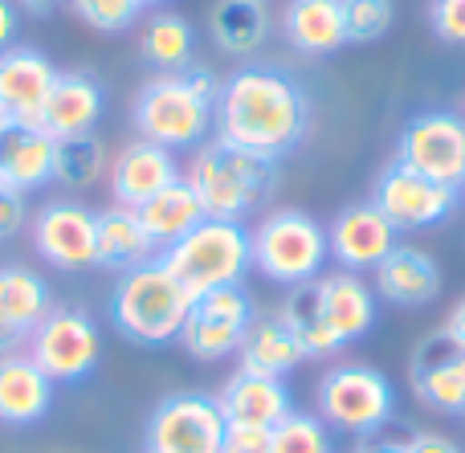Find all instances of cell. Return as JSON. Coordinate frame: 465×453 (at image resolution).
Returning <instances> with one entry per match:
<instances>
[{
	"label": "cell",
	"instance_id": "obj_10",
	"mask_svg": "<svg viewBox=\"0 0 465 453\" xmlns=\"http://www.w3.org/2000/svg\"><path fill=\"white\" fill-rule=\"evenodd\" d=\"M396 163L437 180L445 188H465V119L458 111H420L401 127Z\"/></svg>",
	"mask_w": 465,
	"mask_h": 453
},
{
	"label": "cell",
	"instance_id": "obj_17",
	"mask_svg": "<svg viewBox=\"0 0 465 453\" xmlns=\"http://www.w3.org/2000/svg\"><path fill=\"white\" fill-rule=\"evenodd\" d=\"M54 310V291L29 266H0V356L29 348L37 323Z\"/></svg>",
	"mask_w": 465,
	"mask_h": 453
},
{
	"label": "cell",
	"instance_id": "obj_29",
	"mask_svg": "<svg viewBox=\"0 0 465 453\" xmlns=\"http://www.w3.org/2000/svg\"><path fill=\"white\" fill-rule=\"evenodd\" d=\"M209 33L221 54L253 57L270 41V13L257 0H217L209 13Z\"/></svg>",
	"mask_w": 465,
	"mask_h": 453
},
{
	"label": "cell",
	"instance_id": "obj_5",
	"mask_svg": "<svg viewBox=\"0 0 465 453\" xmlns=\"http://www.w3.org/2000/svg\"><path fill=\"white\" fill-rule=\"evenodd\" d=\"M139 139L168 147V152H196L209 143V131L217 127V106L188 82V74H155L143 82L131 106Z\"/></svg>",
	"mask_w": 465,
	"mask_h": 453
},
{
	"label": "cell",
	"instance_id": "obj_33",
	"mask_svg": "<svg viewBox=\"0 0 465 453\" xmlns=\"http://www.w3.org/2000/svg\"><path fill=\"white\" fill-rule=\"evenodd\" d=\"M270 449L273 453H335L331 446V425L314 413H290L270 429Z\"/></svg>",
	"mask_w": 465,
	"mask_h": 453
},
{
	"label": "cell",
	"instance_id": "obj_16",
	"mask_svg": "<svg viewBox=\"0 0 465 453\" xmlns=\"http://www.w3.org/2000/svg\"><path fill=\"white\" fill-rule=\"evenodd\" d=\"M57 82V65L33 45H8L0 54V114L8 123L41 127L45 98Z\"/></svg>",
	"mask_w": 465,
	"mask_h": 453
},
{
	"label": "cell",
	"instance_id": "obj_18",
	"mask_svg": "<svg viewBox=\"0 0 465 453\" xmlns=\"http://www.w3.org/2000/svg\"><path fill=\"white\" fill-rule=\"evenodd\" d=\"M311 286H314V302H319L327 327L335 331L339 348H351V343H360L363 335L376 327L380 299H376V291L363 282V274L335 270V274L314 278Z\"/></svg>",
	"mask_w": 465,
	"mask_h": 453
},
{
	"label": "cell",
	"instance_id": "obj_1",
	"mask_svg": "<svg viewBox=\"0 0 465 453\" xmlns=\"http://www.w3.org/2000/svg\"><path fill=\"white\" fill-rule=\"evenodd\" d=\"M306 127H311V98L282 65L249 62L221 82L217 139L282 163V155H290L306 139Z\"/></svg>",
	"mask_w": 465,
	"mask_h": 453
},
{
	"label": "cell",
	"instance_id": "obj_40",
	"mask_svg": "<svg viewBox=\"0 0 465 453\" xmlns=\"http://www.w3.org/2000/svg\"><path fill=\"white\" fill-rule=\"evenodd\" d=\"M16 29H21V8H16L13 0H0V54L13 45Z\"/></svg>",
	"mask_w": 465,
	"mask_h": 453
},
{
	"label": "cell",
	"instance_id": "obj_42",
	"mask_svg": "<svg viewBox=\"0 0 465 453\" xmlns=\"http://www.w3.org/2000/svg\"><path fill=\"white\" fill-rule=\"evenodd\" d=\"M441 331L450 335L453 343H461V348H465V299H458V302H453V310H450V315H445Z\"/></svg>",
	"mask_w": 465,
	"mask_h": 453
},
{
	"label": "cell",
	"instance_id": "obj_9",
	"mask_svg": "<svg viewBox=\"0 0 465 453\" xmlns=\"http://www.w3.org/2000/svg\"><path fill=\"white\" fill-rule=\"evenodd\" d=\"M229 421L209 392H168L143 425L147 453H221Z\"/></svg>",
	"mask_w": 465,
	"mask_h": 453
},
{
	"label": "cell",
	"instance_id": "obj_37",
	"mask_svg": "<svg viewBox=\"0 0 465 453\" xmlns=\"http://www.w3.org/2000/svg\"><path fill=\"white\" fill-rule=\"evenodd\" d=\"M25 225H29V201H25V192L0 184V241H13Z\"/></svg>",
	"mask_w": 465,
	"mask_h": 453
},
{
	"label": "cell",
	"instance_id": "obj_45",
	"mask_svg": "<svg viewBox=\"0 0 465 453\" xmlns=\"http://www.w3.org/2000/svg\"><path fill=\"white\" fill-rule=\"evenodd\" d=\"M5 123H8V119H5V114H0V127H5Z\"/></svg>",
	"mask_w": 465,
	"mask_h": 453
},
{
	"label": "cell",
	"instance_id": "obj_22",
	"mask_svg": "<svg viewBox=\"0 0 465 453\" xmlns=\"http://www.w3.org/2000/svg\"><path fill=\"white\" fill-rule=\"evenodd\" d=\"M376 299H384L388 307L401 310H420L441 294V266L437 258H429L417 245H396L376 270Z\"/></svg>",
	"mask_w": 465,
	"mask_h": 453
},
{
	"label": "cell",
	"instance_id": "obj_46",
	"mask_svg": "<svg viewBox=\"0 0 465 453\" xmlns=\"http://www.w3.org/2000/svg\"><path fill=\"white\" fill-rule=\"evenodd\" d=\"M257 5H265V0H257Z\"/></svg>",
	"mask_w": 465,
	"mask_h": 453
},
{
	"label": "cell",
	"instance_id": "obj_13",
	"mask_svg": "<svg viewBox=\"0 0 465 453\" xmlns=\"http://www.w3.org/2000/svg\"><path fill=\"white\" fill-rule=\"evenodd\" d=\"M409 384L425 409L441 417H465V348L437 327L412 348Z\"/></svg>",
	"mask_w": 465,
	"mask_h": 453
},
{
	"label": "cell",
	"instance_id": "obj_23",
	"mask_svg": "<svg viewBox=\"0 0 465 453\" xmlns=\"http://www.w3.org/2000/svg\"><path fill=\"white\" fill-rule=\"evenodd\" d=\"M57 139L45 127L29 123H5L0 127V184L16 192H37L54 180Z\"/></svg>",
	"mask_w": 465,
	"mask_h": 453
},
{
	"label": "cell",
	"instance_id": "obj_35",
	"mask_svg": "<svg viewBox=\"0 0 465 453\" xmlns=\"http://www.w3.org/2000/svg\"><path fill=\"white\" fill-rule=\"evenodd\" d=\"M70 8H74V16H78L82 25H90L94 33H123L143 13L135 0H70Z\"/></svg>",
	"mask_w": 465,
	"mask_h": 453
},
{
	"label": "cell",
	"instance_id": "obj_44",
	"mask_svg": "<svg viewBox=\"0 0 465 453\" xmlns=\"http://www.w3.org/2000/svg\"><path fill=\"white\" fill-rule=\"evenodd\" d=\"M139 8H155V5H168V0H135Z\"/></svg>",
	"mask_w": 465,
	"mask_h": 453
},
{
	"label": "cell",
	"instance_id": "obj_47",
	"mask_svg": "<svg viewBox=\"0 0 465 453\" xmlns=\"http://www.w3.org/2000/svg\"><path fill=\"white\" fill-rule=\"evenodd\" d=\"M461 192H465V188H461Z\"/></svg>",
	"mask_w": 465,
	"mask_h": 453
},
{
	"label": "cell",
	"instance_id": "obj_11",
	"mask_svg": "<svg viewBox=\"0 0 465 453\" xmlns=\"http://www.w3.org/2000/svg\"><path fill=\"white\" fill-rule=\"evenodd\" d=\"M253 319H257V302L245 286H221V291L196 294L193 310L184 319V331H180V343H184V351L193 359L217 364L225 356H237Z\"/></svg>",
	"mask_w": 465,
	"mask_h": 453
},
{
	"label": "cell",
	"instance_id": "obj_31",
	"mask_svg": "<svg viewBox=\"0 0 465 453\" xmlns=\"http://www.w3.org/2000/svg\"><path fill=\"white\" fill-rule=\"evenodd\" d=\"M111 172V155H106L103 139L90 131V135H70V139H57V152H54V180L70 192H86L94 188L98 180Z\"/></svg>",
	"mask_w": 465,
	"mask_h": 453
},
{
	"label": "cell",
	"instance_id": "obj_43",
	"mask_svg": "<svg viewBox=\"0 0 465 453\" xmlns=\"http://www.w3.org/2000/svg\"><path fill=\"white\" fill-rule=\"evenodd\" d=\"M16 5H21L25 13H33V16H49V13H57L62 5H70V0H16Z\"/></svg>",
	"mask_w": 465,
	"mask_h": 453
},
{
	"label": "cell",
	"instance_id": "obj_3",
	"mask_svg": "<svg viewBox=\"0 0 465 453\" xmlns=\"http://www.w3.org/2000/svg\"><path fill=\"white\" fill-rule=\"evenodd\" d=\"M188 310H193V294L160 258L119 274L111 302H106L114 331L139 348H163V343L180 340Z\"/></svg>",
	"mask_w": 465,
	"mask_h": 453
},
{
	"label": "cell",
	"instance_id": "obj_39",
	"mask_svg": "<svg viewBox=\"0 0 465 453\" xmlns=\"http://www.w3.org/2000/svg\"><path fill=\"white\" fill-rule=\"evenodd\" d=\"M409 453H461V446L445 433H412L409 438Z\"/></svg>",
	"mask_w": 465,
	"mask_h": 453
},
{
	"label": "cell",
	"instance_id": "obj_6",
	"mask_svg": "<svg viewBox=\"0 0 465 453\" xmlns=\"http://www.w3.org/2000/svg\"><path fill=\"white\" fill-rule=\"evenodd\" d=\"M331 261L327 225L302 209H278L253 229V270L273 286H306L322 278Z\"/></svg>",
	"mask_w": 465,
	"mask_h": 453
},
{
	"label": "cell",
	"instance_id": "obj_27",
	"mask_svg": "<svg viewBox=\"0 0 465 453\" xmlns=\"http://www.w3.org/2000/svg\"><path fill=\"white\" fill-rule=\"evenodd\" d=\"M237 359L245 372H262V376L286 380L306 359V351H302V343L294 340V331L282 323V315L273 310V315L253 319V327L245 331V340H241V348H237Z\"/></svg>",
	"mask_w": 465,
	"mask_h": 453
},
{
	"label": "cell",
	"instance_id": "obj_14",
	"mask_svg": "<svg viewBox=\"0 0 465 453\" xmlns=\"http://www.w3.org/2000/svg\"><path fill=\"white\" fill-rule=\"evenodd\" d=\"M33 250L65 274L94 266V209L82 201H49L33 217Z\"/></svg>",
	"mask_w": 465,
	"mask_h": 453
},
{
	"label": "cell",
	"instance_id": "obj_7",
	"mask_svg": "<svg viewBox=\"0 0 465 453\" xmlns=\"http://www.w3.org/2000/svg\"><path fill=\"white\" fill-rule=\"evenodd\" d=\"M319 417L360 441L376 438L396 417V389L371 364H335L319 380Z\"/></svg>",
	"mask_w": 465,
	"mask_h": 453
},
{
	"label": "cell",
	"instance_id": "obj_41",
	"mask_svg": "<svg viewBox=\"0 0 465 453\" xmlns=\"http://www.w3.org/2000/svg\"><path fill=\"white\" fill-rule=\"evenodd\" d=\"M355 453H409V438H363Z\"/></svg>",
	"mask_w": 465,
	"mask_h": 453
},
{
	"label": "cell",
	"instance_id": "obj_20",
	"mask_svg": "<svg viewBox=\"0 0 465 453\" xmlns=\"http://www.w3.org/2000/svg\"><path fill=\"white\" fill-rule=\"evenodd\" d=\"M221 413L229 425L237 429H273L278 421H286L294 413V397H290V384L278 376H262V372H237L225 380L221 389Z\"/></svg>",
	"mask_w": 465,
	"mask_h": 453
},
{
	"label": "cell",
	"instance_id": "obj_21",
	"mask_svg": "<svg viewBox=\"0 0 465 453\" xmlns=\"http://www.w3.org/2000/svg\"><path fill=\"white\" fill-rule=\"evenodd\" d=\"M106 111V90L90 70H57V82L45 98L41 111V127L54 139L90 135L103 123Z\"/></svg>",
	"mask_w": 465,
	"mask_h": 453
},
{
	"label": "cell",
	"instance_id": "obj_26",
	"mask_svg": "<svg viewBox=\"0 0 465 453\" xmlns=\"http://www.w3.org/2000/svg\"><path fill=\"white\" fill-rule=\"evenodd\" d=\"M282 33L306 57H327L347 45L339 0H286V8H282Z\"/></svg>",
	"mask_w": 465,
	"mask_h": 453
},
{
	"label": "cell",
	"instance_id": "obj_32",
	"mask_svg": "<svg viewBox=\"0 0 465 453\" xmlns=\"http://www.w3.org/2000/svg\"><path fill=\"white\" fill-rule=\"evenodd\" d=\"M278 315H282V323L294 331V340L302 343V351H306V359H322V356H339V340H335V331L327 327V319H322V310H319V302H314V286L306 282V286H294V291L286 294V302L278 307Z\"/></svg>",
	"mask_w": 465,
	"mask_h": 453
},
{
	"label": "cell",
	"instance_id": "obj_36",
	"mask_svg": "<svg viewBox=\"0 0 465 453\" xmlns=\"http://www.w3.org/2000/svg\"><path fill=\"white\" fill-rule=\"evenodd\" d=\"M429 25L445 45H465V0H433Z\"/></svg>",
	"mask_w": 465,
	"mask_h": 453
},
{
	"label": "cell",
	"instance_id": "obj_4",
	"mask_svg": "<svg viewBox=\"0 0 465 453\" xmlns=\"http://www.w3.org/2000/svg\"><path fill=\"white\" fill-rule=\"evenodd\" d=\"M160 261L184 282V291L209 294L221 286H241L253 270V233L241 221L204 217L193 233H184L176 245L160 253Z\"/></svg>",
	"mask_w": 465,
	"mask_h": 453
},
{
	"label": "cell",
	"instance_id": "obj_25",
	"mask_svg": "<svg viewBox=\"0 0 465 453\" xmlns=\"http://www.w3.org/2000/svg\"><path fill=\"white\" fill-rule=\"evenodd\" d=\"M155 258H160V250H155V241L147 237L135 209L111 204V209L94 212V266L127 274V270H139Z\"/></svg>",
	"mask_w": 465,
	"mask_h": 453
},
{
	"label": "cell",
	"instance_id": "obj_24",
	"mask_svg": "<svg viewBox=\"0 0 465 453\" xmlns=\"http://www.w3.org/2000/svg\"><path fill=\"white\" fill-rule=\"evenodd\" d=\"M57 384L29 359V351L0 356V425H37L54 409Z\"/></svg>",
	"mask_w": 465,
	"mask_h": 453
},
{
	"label": "cell",
	"instance_id": "obj_12",
	"mask_svg": "<svg viewBox=\"0 0 465 453\" xmlns=\"http://www.w3.org/2000/svg\"><path fill=\"white\" fill-rule=\"evenodd\" d=\"M371 204L392 221L396 233H412V229H433L450 221L461 204V192L392 160L371 184Z\"/></svg>",
	"mask_w": 465,
	"mask_h": 453
},
{
	"label": "cell",
	"instance_id": "obj_19",
	"mask_svg": "<svg viewBox=\"0 0 465 453\" xmlns=\"http://www.w3.org/2000/svg\"><path fill=\"white\" fill-rule=\"evenodd\" d=\"M106 180H111L114 204H123V209H143L155 192H163L172 180H180L176 152L152 143V139H135V143H127L111 160Z\"/></svg>",
	"mask_w": 465,
	"mask_h": 453
},
{
	"label": "cell",
	"instance_id": "obj_2",
	"mask_svg": "<svg viewBox=\"0 0 465 453\" xmlns=\"http://www.w3.org/2000/svg\"><path fill=\"white\" fill-rule=\"evenodd\" d=\"M188 184L196 188L204 212L217 221H245L278 188V160L237 147L229 139H209L193 152Z\"/></svg>",
	"mask_w": 465,
	"mask_h": 453
},
{
	"label": "cell",
	"instance_id": "obj_38",
	"mask_svg": "<svg viewBox=\"0 0 465 453\" xmlns=\"http://www.w3.org/2000/svg\"><path fill=\"white\" fill-rule=\"evenodd\" d=\"M221 453H273L270 449V429H237V425H229Z\"/></svg>",
	"mask_w": 465,
	"mask_h": 453
},
{
	"label": "cell",
	"instance_id": "obj_8",
	"mask_svg": "<svg viewBox=\"0 0 465 453\" xmlns=\"http://www.w3.org/2000/svg\"><path fill=\"white\" fill-rule=\"evenodd\" d=\"M29 359L54 384H82L98 372L103 331L82 307H54L33 331Z\"/></svg>",
	"mask_w": 465,
	"mask_h": 453
},
{
	"label": "cell",
	"instance_id": "obj_28",
	"mask_svg": "<svg viewBox=\"0 0 465 453\" xmlns=\"http://www.w3.org/2000/svg\"><path fill=\"white\" fill-rule=\"evenodd\" d=\"M139 221H143L147 237L155 241V250H168V245H176L184 233H193L196 225H201L209 212H204L201 196H196V188L188 184V176L172 180L163 192H155L152 201L143 204V209H135Z\"/></svg>",
	"mask_w": 465,
	"mask_h": 453
},
{
	"label": "cell",
	"instance_id": "obj_34",
	"mask_svg": "<svg viewBox=\"0 0 465 453\" xmlns=\"http://www.w3.org/2000/svg\"><path fill=\"white\" fill-rule=\"evenodd\" d=\"M339 8H343L347 45H371V41L388 37L396 21L392 0H339Z\"/></svg>",
	"mask_w": 465,
	"mask_h": 453
},
{
	"label": "cell",
	"instance_id": "obj_15",
	"mask_svg": "<svg viewBox=\"0 0 465 453\" xmlns=\"http://www.w3.org/2000/svg\"><path fill=\"white\" fill-rule=\"evenodd\" d=\"M327 241H331V258L339 261V270H351V274L376 270L401 245L396 241V225L371 201H355L347 209H339L327 229Z\"/></svg>",
	"mask_w": 465,
	"mask_h": 453
},
{
	"label": "cell",
	"instance_id": "obj_30",
	"mask_svg": "<svg viewBox=\"0 0 465 453\" xmlns=\"http://www.w3.org/2000/svg\"><path fill=\"white\" fill-rule=\"evenodd\" d=\"M139 54H143V62L155 65L160 74H180L193 65L196 29L188 25V16L160 8V13L147 16L143 33H139Z\"/></svg>",
	"mask_w": 465,
	"mask_h": 453
}]
</instances>
